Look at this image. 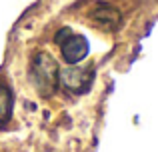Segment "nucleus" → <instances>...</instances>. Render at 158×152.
<instances>
[{
	"instance_id": "nucleus-5",
	"label": "nucleus",
	"mask_w": 158,
	"mask_h": 152,
	"mask_svg": "<svg viewBox=\"0 0 158 152\" xmlns=\"http://www.w3.org/2000/svg\"><path fill=\"white\" fill-rule=\"evenodd\" d=\"M94 18L96 20H100V22H118V12L116 10H112V8H108V6H100L96 12H94Z\"/></svg>"
},
{
	"instance_id": "nucleus-1",
	"label": "nucleus",
	"mask_w": 158,
	"mask_h": 152,
	"mask_svg": "<svg viewBox=\"0 0 158 152\" xmlns=\"http://www.w3.org/2000/svg\"><path fill=\"white\" fill-rule=\"evenodd\" d=\"M56 42L62 50V58L68 64H78L88 54V40L80 34H74L68 28H62L56 34Z\"/></svg>"
},
{
	"instance_id": "nucleus-2",
	"label": "nucleus",
	"mask_w": 158,
	"mask_h": 152,
	"mask_svg": "<svg viewBox=\"0 0 158 152\" xmlns=\"http://www.w3.org/2000/svg\"><path fill=\"white\" fill-rule=\"evenodd\" d=\"M34 76H36L38 86L42 88V92H50L54 82H56L58 68H56L54 60L48 54H40L38 58H36V62H34Z\"/></svg>"
},
{
	"instance_id": "nucleus-4",
	"label": "nucleus",
	"mask_w": 158,
	"mask_h": 152,
	"mask_svg": "<svg viewBox=\"0 0 158 152\" xmlns=\"http://www.w3.org/2000/svg\"><path fill=\"white\" fill-rule=\"evenodd\" d=\"M12 108H14V94L6 82H0V126L10 120Z\"/></svg>"
},
{
	"instance_id": "nucleus-3",
	"label": "nucleus",
	"mask_w": 158,
	"mask_h": 152,
	"mask_svg": "<svg viewBox=\"0 0 158 152\" xmlns=\"http://www.w3.org/2000/svg\"><path fill=\"white\" fill-rule=\"evenodd\" d=\"M60 80L64 82L68 88L76 90V92H84L88 88L90 80H92V72L90 68H70V70H62L58 72Z\"/></svg>"
}]
</instances>
